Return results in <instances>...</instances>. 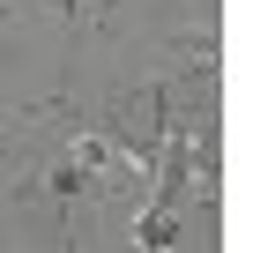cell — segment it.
<instances>
[{
    "label": "cell",
    "instance_id": "cell-1",
    "mask_svg": "<svg viewBox=\"0 0 253 253\" xmlns=\"http://www.w3.org/2000/svg\"><path fill=\"white\" fill-rule=\"evenodd\" d=\"M134 253H179V216L171 209H134Z\"/></svg>",
    "mask_w": 253,
    "mask_h": 253
}]
</instances>
